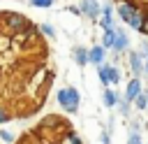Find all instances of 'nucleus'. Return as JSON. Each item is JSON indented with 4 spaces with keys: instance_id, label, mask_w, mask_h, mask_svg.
Returning a JSON list of instances; mask_svg holds the SVG:
<instances>
[{
    "instance_id": "obj_1",
    "label": "nucleus",
    "mask_w": 148,
    "mask_h": 144,
    "mask_svg": "<svg viewBox=\"0 0 148 144\" xmlns=\"http://www.w3.org/2000/svg\"><path fill=\"white\" fill-rule=\"evenodd\" d=\"M0 19H2V26H5V30L9 35H18V33H25L30 28L28 19L23 14H18V12H2Z\"/></svg>"
},
{
    "instance_id": "obj_2",
    "label": "nucleus",
    "mask_w": 148,
    "mask_h": 144,
    "mask_svg": "<svg viewBox=\"0 0 148 144\" xmlns=\"http://www.w3.org/2000/svg\"><path fill=\"white\" fill-rule=\"evenodd\" d=\"M56 100H58V105H60L67 114H76L79 102H81V95H79V91H76L74 86H65V88H60V91H58Z\"/></svg>"
},
{
    "instance_id": "obj_3",
    "label": "nucleus",
    "mask_w": 148,
    "mask_h": 144,
    "mask_svg": "<svg viewBox=\"0 0 148 144\" xmlns=\"http://www.w3.org/2000/svg\"><path fill=\"white\" fill-rule=\"evenodd\" d=\"M99 9H102V7H99L97 0H83L81 7H79V12L86 14L88 19H97V16H99Z\"/></svg>"
},
{
    "instance_id": "obj_4",
    "label": "nucleus",
    "mask_w": 148,
    "mask_h": 144,
    "mask_svg": "<svg viewBox=\"0 0 148 144\" xmlns=\"http://www.w3.org/2000/svg\"><path fill=\"white\" fill-rule=\"evenodd\" d=\"M88 63H95L97 67L104 63V49L97 44V46H92V49H88Z\"/></svg>"
},
{
    "instance_id": "obj_5",
    "label": "nucleus",
    "mask_w": 148,
    "mask_h": 144,
    "mask_svg": "<svg viewBox=\"0 0 148 144\" xmlns=\"http://www.w3.org/2000/svg\"><path fill=\"white\" fill-rule=\"evenodd\" d=\"M141 93V81L139 79H132L130 84H127V88H125V100L130 102V100H136V95Z\"/></svg>"
},
{
    "instance_id": "obj_6",
    "label": "nucleus",
    "mask_w": 148,
    "mask_h": 144,
    "mask_svg": "<svg viewBox=\"0 0 148 144\" xmlns=\"http://www.w3.org/2000/svg\"><path fill=\"white\" fill-rule=\"evenodd\" d=\"M127 44H130V39H127V35H125V30H116L113 49H116V51H125V49H127Z\"/></svg>"
},
{
    "instance_id": "obj_7",
    "label": "nucleus",
    "mask_w": 148,
    "mask_h": 144,
    "mask_svg": "<svg viewBox=\"0 0 148 144\" xmlns=\"http://www.w3.org/2000/svg\"><path fill=\"white\" fill-rule=\"evenodd\" d=\"M72 56H74V63H76V65H81V67L88 63V49H83V46H74Z\"/></svg>"
},
{
    "instance_id": "obj_8",
    "label": "nucleus",
    "mask_w": 148,
    "mask_h": 144,
    "mask_svg": "<svg viewBox=\"0 0 148 144\" xmlns=\"http://www.w3.org/2000/svg\"><path fill=\"white\" fill-rule=\"evenodd\" d=\"M113 39H116V28L104 33V37H102V44H99V46H102L104 51H106V49H113Z\"/></svg>"
},
{
    "instance_id": "obj_9",
    "label": "nucleus",
    "mask_w": 148,
    "mask_h": 144,
    "mask_svg": "<svg viewBox=\"0 0 148 144\" xmlns=\"http://www.w3.org/2000/svg\"><path fill=\"white\" fill-rule=\"evenodd\" d=\"M141 58H143L141 53H132V56H130V67H132V72H134V74H139V72L143 70V63H141Z\"/></svg>"
},
{
    "instance_id": "obj_10",
    "label": "nucleus",
    "mask_w": 148,
    "mask_h": 144,
    "mask_svg": "<svg viewBox=\"0 0 148 144\" xmlns=\"http://www.w3.org/2000/svg\"><path fill=\"white\" fill-rule=\"evenodd\" d=\"M102 102H104L106 107H116V105H118V95H116L111 88H106V91L102 93Z\"/></svg>"
},
{
    "instance_id": "obj_11",
    "label": "nucleus",
    "mask_w": 148,
    "mask_h": 144,
    "mask_svg": "<svg viewBox=\"0 0 148 144\" xmlns=\"http://www.w3.org/2000/svg\"><path fill=\"white\" fill-rule=\"evenodd\" d=\"M97 77H99V81H102L104 86H109V65H106V63H102V65L97 67Z\"/></svg>"
},
{
    "instance_id": "obj_12",
    "label": "nucleus",
    "mask_w": 148,
    "mask_h": 144,
    "mask_svg": "<svg viewBox=\"0 0 148 144\" xmlns=\"http://www.w3.org/2000/svg\"><path fill=\"white\" fill-rule=\"evenodd\" d=\"M14 116H12V111L5 107V105H0V125H5V123H9Z\"/></svg>"
},
{
    "instance_id": "obj_13",
    "label": "nucleus",
    "mask_w": 148,
    "mask_h": 144,
    "mask_svg": "<svg viewBox=\"0 0 148 144\" xmlns=\"http://www.w3.org/2000/svg\"><path fill=\"white\" fill-rule=\"evenodd\" d=\"M118 81H120V72H118V67L109 65V84H118Z\"/></svg>"
},
{
    "instance_id": "obj_14",
    "label": "nucleus",
    "mask_w": 148,
    "mask_h": 144,
    "mask_svg": "<svg viewBox=\"0 0 148 144\" xmlns=\"http://www.w3.org/2000/svg\"><path fill=\"white\" fill-rule=\"evenodd\" d=\"M0 139H2L5 144H14V142H16V135L9 132V130H0Z\"/></svg>"
},
{
    "instance_id": "obj_15",
    "label": "nucleus",
    "mask_w": 148,
    "mask_h": 144,
    "mask_svg": "<svg viewBox=\"0 0 148 144\" xmlns=\"http://www.w3.org/2000/svg\"><path fill=\"white\" fill-rule=\"evenodd\" d=\"M39 30H42V35H46V37H56V28H53L51 23H42Z\"/></svg>"
},
{
    "instance_id": "obj_16",
    "label": "nucleus",
    "mask_w": 148,
    "mask_h": 144,
    "mask_svg": "<svg viewBox=\"0 0 148 144\" xmlns=\"http://www.w3.org/2000/svg\"><path fill=\"white\" fill-rule=\"evenodd\" d=\"M134 105H136L139 109H146V107H148V95H146V93H139L136 100H134Z\"/></svg>"
},
{
    "instance_id": "obj_17",
    "label": "nucleus",
    "mask_w": 148,
    "mask_h": 144,
    "mask_svg": "<svg viewBox=\"0 0 148 144\" xmlns=\"http://www.w3.org/2000/svg\"><path fill=\"white\" fill-rule=\"evenodd\" d=\"M56 0H30V5L32 7H39V9H46V7H51Z\"/></svg>"
},
{
    "instance_id": "obj_18",
    "label": "nucleus",
    "mask_w": 148,
    "mask_h": 144,
    "mask_svg": "<svg viewBox=\"0 0 148 144\" xmlns=\"http://www.w3.org/2000/svg\"><path fill=\"white\" fill-rule=\"evenodd\" d=\"M67 139H69V144H83V142L79 139V135H76V132H72V130L67 132Z\"/></svg>"
},
{
    "instance_id": "obj_19",
    "label": "nucleus",
    "mask_w": 148,
    "mask_h": 144,
    "mask_svg": "<svg viewBox=\"0 0 148 144\" xmlns=\"http://www.w3.org/2000/svg\"><path fill=\"white\" fill-rule=\"evenodd\" d=\"M127 144H141V137H139V132H130V137H127Z\"/></svg>"
},
{
    "instance_id": "obj_20",
    "label": "nucleus",
    "mask_w": 148,
    "mask_h": 144,
    "mask_svg": "<svg viewBox=\"0 0 148 144\" xmlns=\"http://www.w3.org/2000/svg\"><path fill=\"white\" fill-rule=\"evenodd\" d=\"M118 105H120V111H123V114H127V100H123V102L118 100Z\"/></svg>"
},
{
    "instance_id": "obj_21",
    "label": "nucleus",
    "mask_w": 148,
    "mask_h": 144,
    "mask_svg": "<svg viewBox=\"0 0 148 144\" xmlns=\"http://www.w3.org/2000/svg\"><path fill=\"white\" fill-rule=\"evenodd\" d=\"M143 56L148 58V44H143Z\"/></svg>"
},
{
    "instance_id": "obj_22",
    "label": "nucleus",
    "mask_w": 148,
    "mask_h": 144,
    "mask_svg": "<svg viewBox=\"0 0 148 144\" xmlns=\"http://www.w3.org/2000/svg\"><path fill=\"white\" fill-rule=\"evenodd\" d=\"M143 70H146V74H148V63H146V65H143Z\"/></svg>"
}]
</instances>
